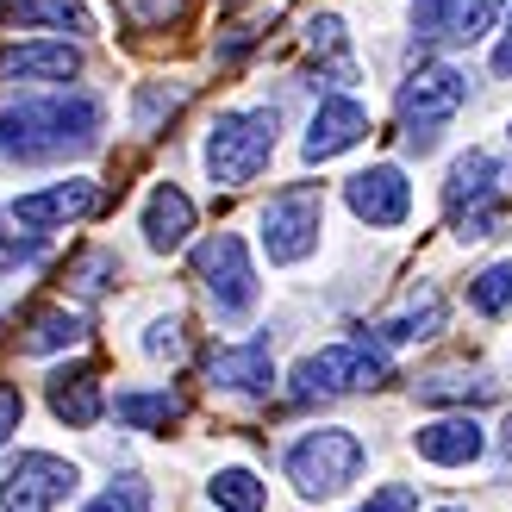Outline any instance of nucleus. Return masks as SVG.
I'll return each mask as SVG.
<instances>
[{"instance_id":"nucleus-1","label":"nucleus","mask_w":512,"mask_h":512,"mask_svg":"<svg viewBox=\"0 0 512 512\" xmlns=\"http://www.w3.org/2000/svg\"><path fill=\"white\" fill-rule=\"evenodd\" d=\"M100 113L94 94H38V100H13L0 107V157L13 163H57V157H82L100 144Z\"/></svg>"},{"instance_id":"nucleus-2","label":"nucleus","mask_w":512,"mask_h":512,"mask_svg":"<svg viewBox=\"0 0 512 512\" xmlns=\"http://www.w3.org/2000/svg\"><path fill=\"white\" fill-rule=\"evenodd\" d=\"M275 157V107L219 113L207 132V175L213 188H250Z\"/></svg>"},{"instance_id":"nucleus-3","label":"nucleus","mask_w":512,"mask_h":512,"mask_svg":"<svg viewBox=\"0 0 512 512\" xmlns=\"http://www.w3.org/2000/svg\"><path fill=\"white\" fill-rule=\"evenodd\" d=\"M463 100H469V75L456 69V63H419L400 82V100H394L406 150H419V157H425V150L438 144V125L463 113Z\"/></svg>"},{"instance_id":"nucleus-4","label":"nucleus","mask_w":512,"mask_h":512,"mask_svg":"<svg viewBox=\"0 0 512 512\" xmlns=\"http://www.w3.org/2000/svg\"><path fill=\"white\" fill-rule=\"evenodd\" d=\"M356 475H363V438L344 425H319L288 450V481L306 500H338Z\"/></svg>"},{"instance_id":"nucleus-5","label":"nucleus","mask_w":512,"mask_h":512,"mask_svg":"<svg viewBox=\"0 0 512 512\" xmlns=\"http://www.w3.org/2000/svg\"><path fill=\"white\" fill-rule=\"evenodd\" d=\"M388 381V356L375 344H331L319 356H306L294 369V400L313 406V400H338V394H363V388H381Z\"/></svg>"},{"instance_id":"nucleus-6","label":"nucleus","mask_w":512,"mask_h":512,"mask_svg":"<svg viewBox=\"0 0 512 512\" xmlns=\"http://www.w3.org/2000/svg\"><path fill=\"white\" fill-rule=\"evenodd\" d=\"M256 225H263L269 263H306L319 250V232H325V194L319 188H281Z\"/></svg>"},{"instance_id":"nucleus-7","label":"nucleus","mask_w":512,"mask_h":512,"mask_svg":"<svg viewBox=\"0 0 512 512\" xmlns=\"http://www.w3.org/2000/svg\"><path fill=\"white\" fill-rule=\"evenodd\" d=\"M75 488H82V469L63 463L50 450H25L19 463L0 475V512H57Z\"/></svg>"},{"instance_id":"nucleus-8","label":"nucleus","mask_w":512,"mask_h":512,"mask_svg":"<svg viewBox=\"0 0 512 512\" xmlns=\"http://www.w3.org/2000/svg\"><path fill=\"white\" fill-rule=\"evenodd\" d=\"M194 275L207 281V294L219 306V319H244L256 306V269H250V250L238 232H219L194 250Z\"/></svg>"},{"instance_id":"nucleus-9","label":"nucleus","mask_w":512,"mask_h":512,"mask_svg":"<svg viewBox=\"0 0 512 512\" xmlns=\"http://www.w3.org/2000/svg\"><path fill=\"white\" fill-rule=\"evenodd\" d=\"M344 200H350V213L363 225L394 232V225H406V213H413V182H406L394 163H375V169H363V175L344 182Z\"/></svg>"},{"instance_id":"nucleus-10","label":"nucleus","mask_w":512,"mask_h":512,"mask_svg":"<svg viewBox=\"0 0 512 512\" xmlns=\"http://www.w3.org/2000/svg\"><path fill=\"white\" fill-rule=\"evenodd\" d=\"M363 138H369V107L350 100V94H331V100H319L300 150H306V163H331V157H344V150H356Z\"/></svg>"},{"instance_id":"nucleus-11","label":"nucleus","mask_w":512,"mask_h":512,"mask_svg":"<svg viewBox=\"0 0 512 512\" xmlns=\"http://www.w3.org/2000/svg\"><path fill=\"white\" fill-rule=\"evenodd\" d=\"M100 207V188L94 182H50L38 194H19L13 200V225H25V232H57V225H75V219H88Z\"/></svg>"},{"instance_id":"nucleus-12","label":"nucleus","mask_w":512,"mask_h":512,"mask_svg":"<svg viewBox=\"0 0 512 512\" xmlns=\"http://www.w3.org/2000/svg\"><path fill=\"white\" fill-rule=\"evenodd\" d=\"M494 25V0H413L419 44H475Z\"/></svg>"},{"instance_id":"nucleus-13","label":"nucleus","mask_w":512,"mask_h":512,"mask_svg":"<svg viewBox=\"0 0 512 512\" xmlns=\"http://www.w3.org/2000/svg\"><path fill=\"white\" fill-rule=\"evenodd\" d=\"M69 82L82 75V50L69 38H38V44H7L0 50V82Z\"/></svg>"},{"instance_id":"nucleus-14","label":"nucleus","mask_w":512,"mask_h":512,"mask_svg":"<svg viewBox=\"0 0 512 512\" xmlns=\"http://www.w3.org/2000/svg\"><path fill=\"white\" fill-rule=\"evenodd\" d=\"M506 169L500 157H488V150H469V157H456L450 175H444V213L463 219L469 207H488V200H506Z\"/></svg>"},{"instance_id":"nucleus-15","label":"nucleus","mask_w":512,"mask_h":512,"mask_svg":"<svg viewBox=\"0 0 512 512\" xmlns=\"http://www.w3.org/2000/svg\"><path fill=\"white\" fill-rule=\"evenodd\" d=\"M413 450L425 456V463H438V469H469L481 450H488V431H481L469 413H456V419H431L413 431Z\"/></svg>"},{"instance_id":"nucleus-16","label":"nucleus","mask_w":512,"mask_h":512,"mask_svg":"<svg viewBox=\"0 0 512 512\" xmlns=\"http://www.w3.org/2000/svg\"><path fill=\"white\" fill-rule=\"evenodd\" d=\"M207 381L225 394H269L275 388V356L269 344H232L207 356Z\"/></svg>"},{"instance_id":"nucleus-17","label":"nucleus","mask_w":512,"mask_h":512,"mask_svg":"<svg viewBox=\"0 0 512 512\" xmlns=\"http://www.w3.org/2000/svg\"><path fill=\"white\" fill-rule=\"evenodd\" d=\"M444 319H450L444 294L438 288H419V294H406L400 313H388V319L375 325V338L381 344H425V338H438V331H444Z\"/></svg>"},{"instance_id":"nucleus-18","label":"nucleus","mask_w":512,"mask_h":512,"mask_svg":"<svg viewBox=\"0 0 512 512\" xmlns=\"http://www.w3.org/2000/svg\"><path fill=\"white\" fill-rule=\"evenodd\" d=\"M188 232H194V200L175 182H163L157 194L144 200V244L150 250H182Z\"/></svg>"},{"instance_id":"nucleus-19","label":"nucleus","mask_w":512,"mask_h":512,"mask_svg":"<svg viewBox=\"0 0 512 512\" xmlns=\"http://www.w3.org/2000/svg\"><path fill=\"white\" fill-rule=\"evenodd\" d=\"M50 413H57L63 425H75V431H88V425H100V388H94V375L88 369H63V375H50Z\"/></svg>"},{"instance_id":"nucleus-20","label":"nucleus","mask_w":512,"mask_h":512,"mask_svg":"<svg viewBox=\"0 0 512 512\" xmlns=\"http://www.w3.org/2000/svg\"><path fill=\"white\" fill-rule=\"evenodd\" d=\"M113 419L132 425V431H169V425L188 419V400L169 394V388H157V394H119L113 400Z\"/></svg>"},{"instance_id":"nucleus-21","label":"nucleus","mask_w":512,"mask_h":512,"mask_svg":"<svg viewBox=\"0 0 512 512\" xmlns=\"http://www.w3.org/2000/svg\"><path fill=\"white\" fill-rule=\"evenodd\" d=\"M0 19H13V25H63V32H88L82 0H0Z\"/></svg>"},{"instance_id":"nucleus-22","label":"nucleus","mask_w":512,"mask_h":512,"mask_svg":"<svg viewBox=\"0 0 512 512\" xmlns=\"http://www.w3.org/2000/svg\"><path fill=\"white\" fill-rule=\"evenodd\" d=\"M419 400L431 406H456V400H494V381H481V369H438V375H425L419 381Z\"/></svg>"},{"instance_id":"nucleus-23","label":"nucleus","mask_w":512,"mask_h":512,"mask_svg":"<svg viewBox=\"0 0 512 512\" xmlns=\"http://www.w3.org/2000/svg\"><path fill=\"white\" fill-rule=\"evenodd\" d=\"M207 500H213L219 512H263V506H269V488H263L250 469H219V475L207 481Z\"/></svg>"},{"instance_id":"nucleus-24","label":"nucleus","mask_w":512,"mask_h":512,"mask_svg":"<svg viewBox=\"0 0 512 512\" xmlns=\"http://www.w3.org/2000/svg\"><path fill=\"white\" fill-rule=\"evenodd\" d=\"M82 313H69V306H44V313H32V331H25V350H69V344H82Z\"/></svg>"},{"instance_id":"nucleus-25","label":"nucleus","mask_w":512,"mask_h":512,"mask_svg":"<svg viewBox=\"0 0 512 512\" xmlns=\"http://www.w3.org/2000/svg\"><path fill=\"white\" fill-rule=\"evenodd\" d=\"M469 306L481 319L512 313V263H488L481 275H469Z\"/></svg>"},{"instance_id":"nucleus-26","label":"nucleus","mask_w":512,"mask_h":512,"mask_svg":"<svg viewBox=\"0 0 512 512\" xmlns=\"http://www.w3.org/2000/svg\"><path fill=\"white\" fill-rule=\"evenodd\" d=\"M306 44H313V57L331 63V75H338V82H350V75H356L350 44H344V25H338V19H313V25H306Z\"/></svg>"},{"instance_id":"nucleus-27","label":"nucleus","mask_w":512,"mask_h":512,"mask_svg":"<svg viewBox=\"0 0 512 512\" xmlns=\"http://www.w3.org/2000/svg\"><path fill=\"white\" fill-rule=\"evenodd\" d=\"M119 275H125V263H119L113 250H88L82 263L69 269V281H75V294H88V300H94V294H107V288H113Z\"/></svg>"},{"instance_id":"nucleus-28","label":"nucleus","mask_w":512,"mask_h":512,"mask_svg":"<svg viewBox=\"0 0 512 512\" xmlns=\"http://www.w3.org/2000/svg\"><path fill=\"white\" fill-rule=\"evenodd\" d=\"M38 256H44V238L38 232L25 238V232H13V225L0 219V275H13L19 263H38Z\"/></svg>"},{"instance_id":"nucleus-29","label":"nucleus","mask_w":512,"mask_h":512,"mask_svg":"<svg viewBox=\"0 0 512 512\" xmlns=\"http://www.w3.org/2000/svg\"><path fill=\"white\" fill-rule=\"evenodd\" d=\"M88 512H150V488H144V481H132V475H125V481H113V488L100 494Z\"/></svg>"},{"instance_id":"nucleus-30","label":"nucleus","mask_w":512,"mask_h":512,"mask_svg":"<svg viewBox=\"0 0 512 512\" xmlns=\"http://www.w3.org/2000/svg\"><path fill=\"white\" fill-rule=\"evenodd\" d=\"M182 319H150V331H144V356H157V363H175L182 356Z\"/></svg>"},{"instance_id":"nucleus-31","label":"nucleus","mask_w":512,"mask_h":512,"mask_svg":"<svg viewBox=\"0 0 512 512\" xmlns=\"http://www.w3.org/2000/svg\"><path fill=\"white\" fill-rule=\"evenodd\" d=\"M363 512H419V494L406 488V481H388V488H375Z\"/></svg>"},{"instance_id":"nucleus-32","label":"nucleus","mask_w":512,"mask_h":512,"mask_svg":"<svg viewBox=\"0 0 512 512\" xmlns=\"http://www.w3.org/2000/svg\"><path fill=\"white\" fill-rule=\"evenodd\" d=\"M19 419H25V394L13 388V381H0V444L19 431Z\"/></svg>"},{"instance_id":"nucleus-33","label":"nucleus","mask_w":512,"mask_h":512,"mask_svg":"<svg viewBox=\"0 0 512 512\" xmlns=\"http://www.w3.org/2000/svg\"><path fill=\"white\" fill-rule=\"evenodd\" d=\"M494 75H512V19H506V38L494 44Z\"/></svg>"},{"instance_id":"nucleus-34","label":"nucleus","mask_w":512,"mask_h":512,"mask_svg":"<svg viewBox=\"0 0 512 512\" xmlns=\"http://www.w3.org/2000/svg\"><path fill=\"white\" fill-rule=\"evenodd\" d=\"M500 469L512 475V419H506V431H500Z\"/></svg>"},{"instance_id":"nucleus-35","label":"nucleus","mask_w":512,"mask_h":512,"mask_svg":"<svg viewBox=\"0 0 512 512\" xmlns=\"http://www.w3.org/2000/svg\"><path fill=\"white\" fill-rule=\"evenodd\" d=\"M444 512H450V506H444Z\"/></svg>"}]
</instances>
